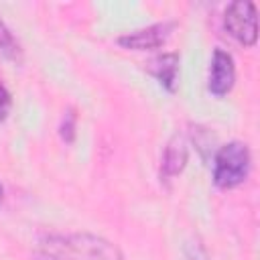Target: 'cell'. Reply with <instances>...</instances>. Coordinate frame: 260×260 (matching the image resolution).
Instances as JSON below:
<instances>
[{
    "label": "cell",
    "instance_id": "obj_6",
    "mask_svg": "<svg viewBox=\"0 0 260 260\" xmlns=\"http://www.w3.org/2000/svg\"><path fill=\"white\" fill-rule=\"evenodd\" d=\"M187 160H189V144H187V138L185 134L181 132H175L165 150H162V158H160V179L162 181H169V179H175L177 175L183 173V169L187 167Z\"/></svg>",
    "mask_w": 260,
    "mask_h": 260
},
{
    "label": "cell",
    "instance_id": "obj_4",
    "mask_svg": "<svg viewBox=\"0 0 260 260\" xmlns=\"http://www.w3.org/2000/svg\"><path fill=\"white\" fill-rule=\"evenodd\" d=\"M175 26L177 24L173 20L154 22L150 26L136 28L132 32H124L122 37H118V45L124 49H130V51H154V49H160L169 41Z\"/></svg>",
    "mask_w": 260,
    "mask_h": 260
},
{
    "label": "cell",
    "instance_id": "obj_2",
    "mask_svg": "<svg viewBox=\"0 0 260 260\" xmlns=\"http://www.w3.org/2000/svg\"><path fill=\"white\" fill-rule=\"evenodd\" d=\"M252 169V152L246 142L230 140L219 146L213 156V183L217 189L240 187Z\"/></svg>",
    "mask_w": 260,
    "mask_h": 260
},
{
    "label": "cell",
    "instance_id": "obj_7",
    "mask_svg": "<svg viewBox=\"0 0 260 260\" xmlns=\"http://www.w3.org/2000/svg\"><path fill=\"white\" fill-rule=\"evenodd\" d=\"M148 71L167 91L173 93L177 89V83H179V55L177 53H162V55L154 57L148 63Z\"/></svg>",
    "mask_w": 260,
    "mask_h": 260
},
{
    "label": "cell",
    "instance_id": "obj_1",
    "mask_svg": "<svg viewBox=\"0 0 260 260\" xmlns=\"http://www.w3.org/2000/svg\"><path fill=\"white\" fill-rule=\"evenodd\" d=\"M43 252L59 260H124L116 244L87 232L51 234L43 240Z\"/></svg>",
    "mask_w": 260,
    "mask_h": 260
},
{
    "label": "cell",
    "instance_id": "obj_11",
    "mask_svg": "<svg viewBox=\"0 0 260 260\" xmlns=\"http://www.w3.org/2000/svg\"><path fill=\"white\" fill-rule=\"evenodd\" d=\"M12 108V98H10V91L0 83V122L6 120L8 112Z\"/></svg>",
    "mask_w": 260,
    "mask_h": 260
},
{
    "label": "cell",
    "instance_id": "obj_12",
    "mask_svg": "<svg viewBox=\"0 0 260 260\" xmlns=\"http://www.w3.org/2000/svg\"><path fill=\"white\" fill-rule=\"evenodd\" d=\"M35 260H59V258H55V256H51V254H45V252H39V254L35 256Z\"/></svg>",
    "mask_w": 260,
    "mask_h": 260
},
{
    "label": "cell",
    "instance_id": "obj_5",
    "mask_svg": "<svg viewBox=\"0 0 260 260\" xmlns=\"http://www.w3.org/2000/svg\"><path fill=\"white\" fill-rule=\"evenodd\" d=\"M236 83V65H234V57L223 51V49H215L211 55V63H209V73H207V89L211 95L215 98H223L232 91Z\"/></svg>",
    "mask_w": 260,
    "mask_h": 260
},
{
    "label": "cell",
    "instance_id": "obj_3",
    "mask_svg": "<svg viewBox=\"0 0 260 260\" xmlns=\"http://www.w3.org/2000/svg\"><path fill=\"white\" fill-rule=\"evenodd\" d=\"M223 28L232 39L244 47H254L258 41V16L256 6L250 0H236L228 4L223 12Z\"/></svg>",
    "mask_w": 260,
    "mask_h": 260
},
{
    "label": "cell",
    "instance_id": "obj_9",
    "mask_svg": "<svg viewBox=\"0 0 260 260\" xmlns=\"http://www.w3.org/2000/svg\"><path fill=\"white\" fill-rule=\"evenodd\" d=\"M75 128H77V116H75V110L69 108L67 112H63V118H61V126H59V134L65 142H73L75 138Z\"/></svg>",
    "mask_w": 260,
    "mask_h": 260
},
{
    "label": "cell",
    "instance_id": "obj_8",
    "mask_svg": "<svg viewBox=\"0 0 260 260\" xmlns=\"http://www.w3.org/2000/svg\"><path fill=\"white\" fill-rule=\"evenodd\" d=\"M0 59L10 61V63L22 61V47L2 18H0Z\"/></svg>",
    "mask_w": 260,
    "mask_h": 260
},
{
    "label": "cell",
    "instance_id": "obj_10",
    "mask_svg": "<svg viewBox=\"0 0 260 260\" xmlns=\"http://www.w3.org/2000/svg\"><path fill=\"white\" fill-rule=\"evenodd\" d=\"M185 256H187V260H211L207 250L199 242H189L185 248Z\"/></svg>",
    "mask_w": 260,
    "mask_h": 260
},
{
    "label": "cell",
    "instance_id": "obj_13",
    "mask_svg": "<svg viewBox=\"0 0 260 260\" xmlns=\"http://www.w3.org/2000/svg\"><path fill=\"white\" fill-rule=\"evenodd\" d=\"M2 197H4V189H2V185H0V203H2Z\"/></svg>",
    "mask_w": 260,
    "mask_h": 260
}]
</instances>
